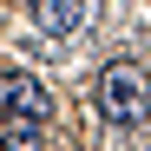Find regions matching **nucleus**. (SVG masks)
<instances>
[{
  "instance_id": "obj_1",
  "label": "nucleus",
  "mask_w": 151,
  "mask_h": 151,
  "mask_svg": "<svg viewBox=\"0 0 151 151\" xmlns=\"http://www.w3.org/2000/svg\"><path fill=\"white\" fill-rule=\"evenodd\" d=\"M99 112H105L112 125H138L151 112V79L138 59H112L105 72H99Z\"/></svg>"
},
{
  "instance_id": "obj_2",
  "label": "nucleus",
  "mask_w": 151,
  "mask_h": 151,
  "mask_svg": "<svg viewBox=\"0 0 151 151\" xmlns=\"http://www.w3.org/2000/svg\"><path fill=\"white\" fill-rule=\"evenodd\" d=\"M0 112H20V118H46V86L33 72H0Z\"/></svg>"
},
{
  "instance_id": "obj_3",
  "label": "nucleus",
  "mask_w": 151,
  "mask_h": 151,
  "mask_svg": "<svg viewBox=\"0 0 151 151\" xmlns=\"http://www.w3.org/2000/svg\"><path fill=\"white\" fill-rule=\"evenodd\" d=\"M79 20H86V0H33V27L53 33V40L79 33Z\"/></svg>"
},
{
  "instance_id": "obj_4",
  "label": "nucleus",
  "mask_w": 151,
  "mask_h": 151,
  "mask_svg": "<svg viewBox=\"0 0 151 151\" xmlns=\"http://www.w3.org/2000/svg\"><path fill=\"white\" fill-rule=\"evenodd\" d=\"M40 125H46V118H20V112H0V145H7V151H40Z\"/></svg>"
}]
</instances>
